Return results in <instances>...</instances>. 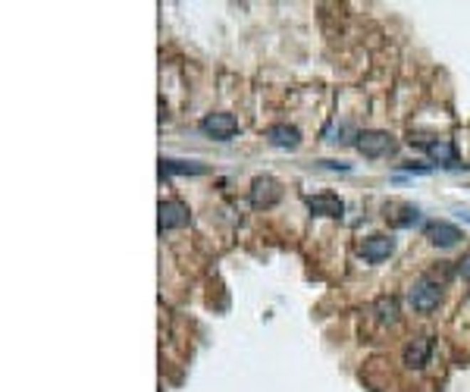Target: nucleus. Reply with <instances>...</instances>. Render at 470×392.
<instances>
[{
  "mask_svg": "<svg viewBox=\"0 0 470 392\" xmlns=\"http://www.w3.org/2000/svg\"><path fill=\"white\" fill-rule=\"evenodd\" d=\"M407 301H411L414 311L420 314H429L439 308V301H442V289H439V282H429V279H417L411 289H407Z\"/></svg>",
  "mask_w": 470,
  "mask_h": 392,
  "instance_id": "obj_1",
  "label": "nucleus"
},
{
  "mask_svg": "<svg viewBox=\"0 0 470 392\" xmlns=\"http://www.w3.org/2000/svg\"><path fill=\"white\" fill-rule=\"evenodd\" d=\"M395 148H398L395 135H389L382 129H370L357 135V151L364 157H386V154H395Z\"/></svg>",
  "mask_w": 470,
  "mask_h": 392,
  "instance_id": "obj_2",
  "label": "nucleus"
},
{
  "mask_svg": "<svg viewBox=\"0 0 470 392\" xmlns=\"http://www.w3.org/2000/svg\"><path fill=\"white\" fill-rule=\"evenodd\" d=\"M201 132L204 135H210V138H216V141H229L235 132H239V120H235L232 113H207L201 120Z\"/></svg>",
  "mask_w": 470,
  "mask_h": 392,
  "instance_id": "obj_3",
  "label": "nucleus"
},
{
  "mask_svg": "<svg viewBox=\"0 0 470 392\" xmlns=\"http://www.w3.org/2000/svg\"><path fill=\"white\" fill-rule=\"evenodd\" d=\"M248 198H251L254 207H273V204L282 198V185L273 176H257L254 182H251Z\"/></svg>",
  "mask_w": 470,
  "mask_h": 392,
  "instance_id": "obj_4",
  "label": "nucleus"
},
{
  "mask_svg": "<svg viewBox=\"0 0 470 392\" xmlns=\"http://www.w3.org/2000/svg\"><path fill=\"white\" fill-rule=\"evenodd\" d=\"M429 355H433V339H429V336H417V339H411L404 345L402 361H404V367H411V371H420V367L429 364Z\"/></svg>",
  "mask_w": 470,
  "mask_h": 392,
  "instance_id": "obj_5",
  "label": "nucleus"
},
{
  "mask_svg": "<svg viewBox=\"0 0 470 392\" xmlns=\"http://www.w3.org/2000/svg\"><path fill=\"white\" fill-rule=\"evenodd\" d=\"M157 223H160V229H182L188 223V207L182 201H160Z\"/></svg>",
  "mask_w": 470,
  "mask_h": 392,
  "instance_id": "obj_6",
  "label": "nucleus"
},
{
  "mask_svg": "<svg viewBox=\"0 0 470 392\" xmlns=\"http://www.w3.org/2000/svg\"><path fill=\"white\" fill-rule=\"evenodd\" d=\"M392 251H395V239H392V235H370V239H364V245H360V254H364V261H370V264L389 261Z\"/></svg>",
  "mask_w": 470,
  "mask_h": 392,
  "instance_id": "obj_7",
  "label": "nucleus"
},
{
  "mask_svg": "<svg viewBox=\"0 0 470 392\" xmlns=\"http://www.w3.org/2000/svg\"><path fill=\"white\" fill-rule=\"evenodd\" d=\"M427 239H429V245H436V248H451V245H458L461 229L451 223H445V220H436V223L427 226Z\"/></svg>",
  "mask_w": 470,
  "mask_h": 392,
  "instance_id": "obj_8",
  "label": "nucleus"
},
{
  "mask_svg": "<svg viewBox=\"0 0 470 392\" xmlns=\"http://www.w3.org/2000/svg\"><path fill=\"white\" fill-rule=\"evenodd\" d=\"M266 141H270L273 148H288V151H295V148L301 145V132L288 123H279V125H270V129H266Z\"/></svg>",
  "mask_w": 470,
  "mask_h": 392,
  "instance_id": "obj_9",
  "label": "nucleus"
},
{
  "mask_svg": "<svg viewBox=\"0 0 470 392\" xmlns=\"http://www.w3.org/2000/svg\"><path fill=\"white\" fill-rule=\"evenodd\" d=\"M308 210L317 217H342L345 204L339 195H313V198H308Z\"/></svg>",
  "mask_w": 470,
  "mask_h": 392,
  "instance_id": "obj_10",
  "label": "nucleus"
},
{
  "mask_svg": "<svg viewBox=\"0 0 470 392\" xmlns=\"http://www.w3.org/2000/svg\"><path fill=\"white\" fill-rule=\"evenodd\" d=\"M427 154L433 163H439V167H454V163H458V151H454V145L449 138L427 141Z\"/></svg>",
  "mask_w": 470,
  "mask_h": 392,
  "instance_id": "obj_11",
  "label": "nucleus"
},
{
  "mask_svg": "<svg viewBox=\"0 0 470 392\" xmlns=\"http://www.w3.org/2000/svg\"><path fill=\"white\" fill-rule=\"evenodd\" d=\"M204 172H207L204 163H188V160L160 157V176H204Z\"/></svg>",
  "mask_w": 470,
  "mask_h": 392,
  "instance_id": "obj_12",
  "label": "nucleus"
},
{
  "mask_svg": "<svg viewBox=\"0 0 470 392\" xmlns=\"http://www.w3.org/2000/svg\"><path fill=\"white\" fill-rule=\"evenodd\" d=\"M373 311H376V317H380L382 324H395V320H398V298H395V295L376 298Z\"/></svg>",
  "mask_w": 470,
  "mask_h": 392,
  "instance_id": "obj_13",
  "label": "nucleus"
},
{
  "mask_svg": "<svg viewBox=\"0 0 470 392\" xmlns=\"http://www.w3.org/2000/svg\"><path fill=\"white\" fill-rule=\"evenodd\" d=\"M458 273H461L464 279H470V254H464V257L458 261Z\"/></svg>",
  "mask_w": 470,
  "mask_h": 392,
  "instance_id": "obj_14",
  "label": "nucleus"
},
{
  "mask_svg": "<svg viewBox=\"0 0 470 392\" xmlns=\"http://www.w3.org/2000/svg\"><path fill=\"white\" fill-rule=\"evenodd\" d=\"M461 217H464V220H467V223H470V214H461Z\"/></svg>",
  "mask_w": 470,
  "mask_h": 392,
  "instance_id": "obj_15",
  "label": "nucleus"
}]
</instances>
